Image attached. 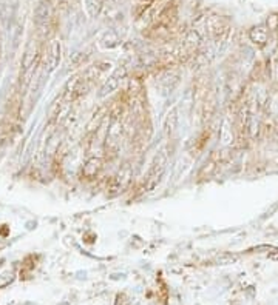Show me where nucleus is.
Returning a JSON list of instances; mask_svg holds the SVG:
<instances>
[{
    "instance_id": "nucleus-1",
    "label": "nucleus",
    "mask_w": 278,
    "mask_h": 305,
    "mask_svg": "<svg viewBox=\"0 0 278 305\" xmlns=\"http://www.w3.org/2000/svg\"><path fill=\"white\" fill-rule=\"evenodd\" d=\"M53 17V6L50 2H46V0H42L39 2V5L36 6V11H34V19H36V23L39 26H46L50 23Z\"/></svg>"
},
{
    "instance_id": "nucleus-2",
    "label": "nucleus",
    "mask_w": 278,
    "mask_h": 305,
    "mask_svg": "<svg viewBox=\"0 0 278 305\" xmlns=\"http://www.w3.org/2000/svg\"><path fill=\"white\" fill-rule=\"evenodd\" d=\"M249 39L257 46H265L269 39V28L266 25H257L249 31Z\"/></svg>"
},
{
    "instance_id": "nucleus-3",
    "label": "nucleus",
    "mask_w": 278,
    "mask_h": 305,
    "mask_svg": "<svg viewBox=\"0 0 278 305\" xmlns=\"http://www.w3.org/2000/svg\"><path fill=\"white\" fill-rule=\"evenodd\" d=\"M125 74V70H116V73H114L113 76L108 77V80L104 84V87L101 88V98H105V96L111 94L113 91H116V88L119 87V82H121V79L124 77Z\"/></svg>"
},
{
    "instance_id": "nucleus-4",
    "label": "nucleus",
    "mask_w": 278,
    "mask_h": 305,
    "mask_svg": "<svg viewBox=\"0 0 278 305\" xmlns=\"http://www.w3.org/2000/svg\"><path fill=\"white\" fill-rule=\"evenodd\" d=\"M59 62H60V43L57 40H53L50 48V56H48V70L50 71L56 70Z\"/></svg>"
},
{
    "instance_id": "nucleus-5",
    "label": "nucleus",
    "mask_w": 278,
    "mask_h": 305,
    "mask_svg": "<svg viewBox=\"0 0 278 305\" xmlns=\"http://www.w3.org/2000/svg\"><path fill=\"white\" fill-rule=\"evenodd\" d=\"M176 123H178V109L173 108L170 113H169V116L166 117V123H164L166 131L172 134V133L175 131V128H176Z\"/></svg>"
},
{
    "instance_id": "nucleus-6",
    "label": "nucleus",
    "mask_w": 278,
    "mask_h": 305,
    "mask_svg": "<svg viewBox=\"0 0 278 305\" xmlns=\"http://www.w3.org/2000/svg\"><path fill=\"white\" fill-rule=\"evenodd\" d=\"M12 279H14L12 273H9V271L3 273V275L0 276V287H5V285L11 284V282H12Z\"/></svg>"
},
{
    "instance_id": "nucleus-7",
    "label": "nucleus",
    "mask_w": 278,
    "mask_h": 305,
    "mask_svg": "<svg viewBox=\"0 0 278 305\" xmlns=\"http://www.w3.org/2000/svg\"><path fill=\"white\" fill-rule=\"evenodd\" d=\"M268 28L269 29H277L278 28V15L277 14H272L271 17L268 19Z\"/></svg>"
},
{
    "instance_id": "nucleus-8",
    "label": "nucleus",
    "mask_w": 278,
    "mask_h": 305,
    "mask_svg": "<svg viewBox=\"0 0 278 305\" xmlns=\"http://www.w3.org/2000/svg\"><path fill=\"white\" fill-rule=\"evenodd\" d=\"M269 258H271V259H278V254H271Z\"/></svg>"
}]
</instances>
